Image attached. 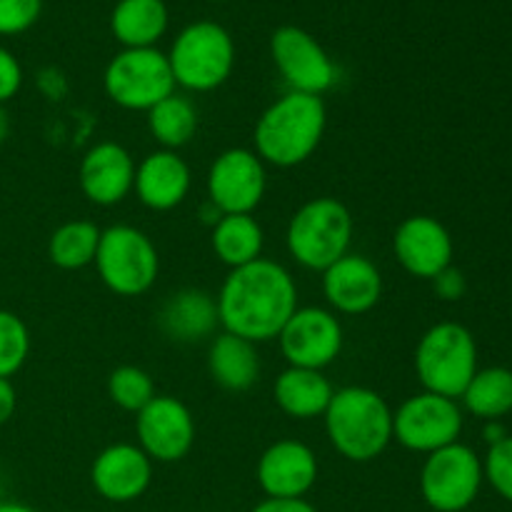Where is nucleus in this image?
I'll return each instance as SVG.
<instances>
[{
	"label": "nucleus",
	"mask_w": 512,
	"mask_h": 512,
	"mask_svg": "<svg viewBox=\"0 0 512 512\" xmlns=\"http://www.w3.org/2000/svg\"><path fill=\"white\" fill-rule=\"evenodd\" d=\"M23 80L25 75H23V65H20V60L15 58L8 48L0 45V105L10 103V100L20 93Z\"/></svg>",
	"instance_id": "nucleus-33"
},
{
	"label": "nucleus",
	"mask_w": 512,
	"mask_h": 512,
	"mask_svg": "<svg viewBox=\"0 0 512 512\" xmlns=\"http://www.w3.org/2000/svg\"><path fill=\"white\" fill-rule=\"evenodd\" d=\"M168 53L158 48H123L103 70V90L118 108L148 113L175 93Z\"/></svg>",
	"instance_id": "nucleus-8"
},
{
	"label": "nucleus",
	"mask_w": 512,
	"mask_h": 512,
	"mask_svg": "<svg viewBox=\"0 0 512 512\" xmlns=\"http://www.w3.org/2000/svg\"><path fill=\"white\" fill-rule=\"evenodd\" d=\"M193 188V173L178 150H153L135 165L133 193L155 213L180 208Z\"/></svg>",
	"instance_id": "nucleus-20"
},
{
	"label": "nucleus",
	"mask_w": 512,
	"mask_h": 512,
	"mask_svg": "<svg viewBox=\"0 0 512 512\" xmlns=\"http://www.w3.org/2000/svg\"><path fill=\"white\" fill-rule=\"evenodd\" d=\"M175 85L190 93H210L228 83L235 68L233 35L215 20H195L178 35L168 53Z\"/></svg>",
	"instance_id": "nucleus-6"
},
{
	"label": "nucleus",
	"mask_w": 512,
	"mask_h": 512,
	"mask_svg": "<svg viewBox=\"0 0 512 512\" xmlns=\"http://www.w3.org/2000/svg\"><path fill=\"white\" fill-rule=\"evenodd\" d=\"M215 303L225 333L260 345L278 338L290 315L298 310V285L285 265L258 258L230 270Z\"/></svg>",
	"instance_id": "nucleus-1"
},
{
	"label": "nucleus",
	"mask_w": 512,
	"mask_h": 512,
	"mask_svg": "<svg viewBox=\"0 0 512 512\" xmlns=\"http://www.w3.org/2000/svg\"><path fill=\"white\" fill-rule=\"evenodd\" d=\"M43 13V0H0V35H20Z\"/></svg>",
	"instance_id": "nucleus-32"
},
{
	"label": "nucleus",
	"mask_w": 512,
	"mask_h": 512,
	"mask_svg": "<svg viewBox=\"0 0 512 512\" xmlns=\"http://www.w3.org/2000/svg\"><path fill=\"white\" fill-rule=\"evenodd\" d=\"M270 58L295 93L323 95L338 80V68L328 50L298 25H283L270 35Z\"/></svg>",
	"instance_id": "nucleus-13"
},
{
	"label": "nucleus",
	"mask_w": 512,
	"mask_h": 512,
	"mask_svg": "<svg viewBox=\"0 0 512 512\" xmlns=\"http://www.w3.org/2000/svg\"><path fill=\"white\" fill-rule=\"evenodd\" d=\"M93 265L110 293L120 298H138L158 280L160 255L148 233L135 225L115 223L100 233Z\"/></svg>",
	"instance_id": "nucleus-7"
},
{
	"label": "nucleus",
	"mask_w": 512,
	"mask_h": 512,
	"mask_svg": "<svg viewBox=\"0 0 512 512\" xmlns=\"http://www.w3.org/2000/svg\"><path fill=\"white\" fill-rule=\"evenodd\" d=\"M318 458L303 440L283 438L263 450L255 478L268 498H305L318 480Z\"/></svg>",
	"instance_id": "nucleus-17"
},
{
	"label": "nucleus",
	"mask_w": 512,
	"mask_h": 512,
	"mask_svg": "<svg viewBox=\"0 0 512 512\" xmlns=\"http://www.w3.org/2000/svg\"><path fill=\"white\" fill-rule=\"evenodd\" d=\"M208 203L218 213H253L268 193V165L250 148H228L205 175Z\"/></svg>",
	"instance_id": "nucleus-11"
},
{
	"label": "nucleus",
	"mask_w": 512,
	"mask_h": 512,
	"mask_svg": "<svg viewBox=\"0 0 512 512\" xmlns=\"http://www.w3.org/2000/svg\"><path fill=\"white\" fill-rule=\"evenodd\" d=\"M148 130L153 135L155 143L163 150H180L195 138L198 133V108L185 95L173 93L165 100H160L155 108L148 113Z\"/></svg>",
	"instance_id": "nucleus-26"
},
{
	"label": "nucleus",
	"mask_w": 512,
	"mask_h": 512,
	"mask_svg": "<svg viewBox=\"0 0 512 512\" xmlns=\"http://www.w3.org/2000/svg\"><path fill=\"white\" fill-rule=\"evenodd\" d=\"M0 500H3V498H0Z\"/></svg>",
	"instance_id": "nucleus-41"
},
{
	"label": "nucleus",
	"mask_w": 512,
	"mask_h": 512,
	"mask_svg": "<svg viewBox=\"0 0 512 512\" xmlns=\"http://www.w3.org/2000/svg\"><path fill=\"white\" fill-rule=\"evenodd\" d=\"M328 128V108L323 95L288 90L260 113L255 123V153L265 165L298 168L313 158Z\"/></svg>",
	"instance_id": "nucleus-2"
},
{
	"label": "nucleus",
	"mask_w": 512,
	"mask_h": 512,
	"mask_svg": "<svg viewBox=\"0 0 512 512\" xmlns=\"http://www.w3.org/2000/svg\"><path fill=\"white\" fill-rule=\"evenodd\" d=\"M18 410V390H15L13 380L0 378V425L10 423Z\"/></svg>",
	"instance_id": "nucleus-36"
},
{
	"label": "nucleus",
	"mask_w": 512,
	"mask_h": 512,
	"mask_svg": "<svg viewBox=\"0 0 512 512\" xmlns=\"http://www.w3.org/2000/svg\"><path fill=\"white\" fill-rule=\"evenodd\" d=\"M135 183V160L125 145L103 140L88 148L78 168V185L85 200L100 208L120 205Z\"/></svg>",
	"instance_id": "nucleus-16"
},
{
	"label": "nucleus",
	"mask_w": 512,
	"mask_h": 512,
	"mask_svg": "<svg viewBox=\"0 0 512 512\" xmlns=\"http://www.w3.org/2000/svg\"><path fill=\"white\" fill-rule=\"evenodd\" d=\"M8 133H10L8 110H5V105H0V145L5 143V138H8Z\"/></svg>",
	"instance_id": "nucleus-39"
},
{
	"label": "nucleus",
	"mask_w": 512,
	"mask_h": 512,
	"mask_svg": "<svg viewBox=\"0 0 512 512\" xmlns=\"http://www.w3.org/2000/svg\"><path fill=\"white\" fill-rule=\"evenodd\" d=\"M483 475L500 498L512 503V435L490 445L483 460Z\"/></svg>",
	"instance_id": "nucleus-31"
},
{
	"label": "nucleus",
	"mask_w": 512,
	"mask_h": 512,
	"mask_svg": "<svg viewBox=\"0 0 512 512\" xmlns=\"http://www.w3.org/2000/svg\"><path fill=\"white\" fill-rule=\"evenodd\" d=\"M210 245H213L215 258L230 270L243 268L263 258L265 230L253 218V213L220 215V220L210 230Z\"/></svg>",
	"instance_id": "nucleus-25"
},
{
	"label": "nucleus",
	"mask_w": 512,
	"mask_h": 512,
	"mask_svg": "<svg viewBox=\"0 0 512 512\" xmlns=\"http://www.w3.org/2000/svg\"><path fill=\"white\" fill-rule=\"evenodd\" d=\"M465 410L480 420H503L512 413V370L485 368L473 375L460 395Z\"/></svg>",
	"instance_id": "nucleus-27"
},
{
	"label": "nucleus",
	"mask_w": 512,
	"mask_h": 512,
	"mask_svg": "<svg viewBox=\"0 0 512 512\" xmlns=\"http://www.w3.org/2000/svg\"><path fill=\"white\" fill-rule=\"evenodd\" d=\"M108 398L125 413L138 415L155 398V380L138 365H120L108 375Z\"/></svg>",
	"instance_id": "nucleus-29"
},
{
	"label": "nucleus",
	"mask_w": 512,
	"mask_h": 512,
	"mask_svg": "<svg viewBox=\"0 0 512 512\" xmlns=\"http://www.w3.org/2000/svg\"><path fill=\"white\" fill-rule=\"evenodd\" d=\"M208 373L218 388L245 393L260 378L258 345L233 333H218L208 345Z\"/></svg>",
	"instance_id": "nucleus-22"
},
{
	"label": "nucleus",
	"mask_w": 512,
	"mask_h": 512,
	"mask_svg": "<svg viewBox=\"0 0 512 512\" xmlns=\"http://www.w3.org/2000/svg\"><path fill=\"white\" fill-rule=\"evenodd\" d=\"M30 355V330L13 310L0 308V378H13Z\"/></svg>",
	"instance_id": "nucleus-30"
},
{
	"label": "nucleus",
	"mask_w": 512,
	"mask_h": 512,
	"mask_svg": "<svg viewBox=\"0 0 512 512\" xmlns=\"http://www.w3.org/2000/svg\"><path fill=\"white\" fill-rule=\"evenodd\" d=\"M0 512H38L30 505L18 503V500H0Z\"/></svg>",
	"instance_id": "nucleus-38"
},
{
	"label": "nucleus",
	"mask_w": 512,
	"mask_h": 512,
	"mask_svg": "<svg viewBox=\"0 0 512 512\" xmlns=\"http://www.w3.org/2000/svg\"><path fill=\"white\" fill-rule=\"evenodd\" d=\"M393 253L405 273L433 280L453 265V235L433 215H410L395 228Z\"/></svg>",
	"instance_id": "nucleus-15"
},
{
	"label": "nucleus",
	"mask_w": 512,
	"mask_h": 512,
	"mask_svg": "<svg viewBox=\"0 0 512 512\" xmlns=\"http://www.w3.org/2000/svg\"><path fill=\"white\" fill-rule=\"evenodd\" d=\"M100 233L90 220H68L60 228L53 230L48 240V258L55 268L60 270H83L95 263V253H98Z\"/></svg>",
	"instance_id": "nucleus-28"
},
{
	"label": "nucleus",
	"mask_w": 512,
	"mask_h": 512,
	"mask_svg": "<svg viewBox=\"0 0 512 512\" xmlns=\"http://www.w3.org/2000/svg\"><path fill=\"white\" fill-rule=\"evenodd\" d=\"M323 298L335 315H365L383 298V275L365 255L353 253L323 270Z\"/></svg>",
	"instance_id": "nucleus-18"
},
{
	"label": "nucleus",
	"mask_w": 512,
	"mask_h": 512,
	"mask_svg": "<svg viewBox=\"0 0 512 512\" xmlns=\"http://www.w3.org/2000/svg\"><path fill=\"white\" fill-rule=\"evenodd\" d=\"M168 23L165 0H118L110 13V33L123 48H155Z\"/></svg>",
	"instance_id": "nucleus-24"
},
{
	"label": "nucleus",
	"mask_w": 512,
	"mask_h": 512,
	"mask_svg": "<svg viewBox=\"0 0 512 512\" xmlns=\"http://www.w3.org/2000/svg\"><path fill=\"white\" fill-rule=\"evenodd\" d=\"M253 512H318L305 498H265Z\"/></svg>",
	"instance_id": "nucleus-35"
},
{
	"label": "nucleus",
	"mask_w": 512,
	"mask_h": 512,
	"mask_svg": "<svg viewBox=\"0 0 512 512\" xmlns=\"http://www.w3.org/2000/svg\"><path fill=\"white\" fill-rule=\"evenodd\" d=\"M483 483V460L460 440L425 455L420 468V495L435 512L468 510L480 495Z\"/></svg>",
	"instance_id": "nucleus-9"
},
{
	"label": "nucleus",
	"mask_w": 512,
	"mask_h": 512,
	"mask_svg": "<svg viewBox=\"0 0 512 512\" xmlns=\"http://www.w3.org/2000/svg\"><path fill=\"white\" fill-rule=\"evenodd\" d=\"M353 235L355 220L348 205L330 195H320L293 213L285 230V248L300 268L323 273L350 253Z\"/></svg>",
	"instance_id": "nucleus-4"
},
{
	"label": "nucleus",
	"mask_w": 512,
	"mask_h": 512,
	"mask_svg": "<svg viewBox=\"0 0 512 512\" xmlns=\"http://www.w3.org/2000/svg\"><path fill=\"white\" fill-rule=\"evenodd\" d=\"M135 435L138 448L153 463H178L193 450L198 428L183 400L175 395H155L135 415Z\"/></svg>",
	"instance_id": "nucleus-14"
},
{
	"label": "nucleus",
	"mask_w": 512,
	"mask_h": 512,
	"mask_svg": "<svg viewBox=\"0 0 512 512\" xmlns=\"http://www.w3.org/2000/svg\"><path fill=\"white\" fill-rule=\"evenodd\" d=\"M275 340L290 368L325 370L343 353L345 333L333 310L308 305L290 315Z\"/></svg>",
	"instance_id": "nucleus-12"
},
{
	"label": "nucleus",
	"mask_w": 512,
	"mask_h": 512,
	"mask_svg": "<svg viewBox=\"0 0 512 512\" xmlns=\"http://www.w3.org/2000/svg\"><path fill=\"white\" fill-rule=\"evenodd\" d=\"M333 383L325 378L323 370L310 368H285L275 378L273 398L280 413L293 420L323 418L333 400Z\"/></svg>",
	"instance_id": "nucleus-23"
},
{
	"label": "nucleus",
	"mask_w": 512,
	"mask_h": 512,
	"mask_svg": "<svg viewBox=\"0 0 512 512\" xmlns=\"http://www.w3.org/2000/svg\"><path fill=\"white\" fill-rule=\"evenodd\" d=\"M90 483L108 503H133L153 483V460L135 443H113L95 455Z\"/></svg>",
	"instance_id": "nucleus-19"
},
{
	"label": "nucleus",
	"mask_w": 512,
	"mask_h": 512,
	"mask_svg": "<svg viewBox=\"0 0 512 512\" xmlns=\"http://www.w3.org/2000/svg\"><path fill=\"white\" fill-rule=\"evenodd\" d=\"M483 438L488 440V445H495L503 438H508V430H505V425L500 420H488L483 428Z\"/></svg>",
	"instance_id": "nucleus-37"
},
{
	"label": "nucleus",
	"mask_w": 512,
	"mask_h": 512,
	"mask_svg": "<svg viewBox=\"0 0 512 512\" xmlns=\"http://www.w3.org/2000/svg\"><path fill=\"white\" fill-rule=\"evenodd\" d=\"M463 423L458 400L423 390L403 400L393 413V440L410 453L430 455L445 445L458 443Z\"/></svg>",
	"instance_id": "nucleus-10"
},
{
	"label": "nucleus",
	"mask_w": 512,
	"mask_h": 512,
	"mask_svg": "<svg viewBox=\"0 0 512 512\" xmlns=\"http://www.w3.org/2000/svg\"><path fill=\"white\" fill-rule=\"evenodd\" d=\"M413 365L423 390L458 400L478 373V345L465 325L435 323L415 345Z\"/></svg>",
	"instance_id": "nucleus-5"
},
{
	"label": "nucleus",
	"mask_w": 512,
	"mask_h": 512,
	"mask_svg": "<svg viewBox=\"0 0 512 512\" xmlns=\"http://www.w3.org/2000/svg\"><path fill=\"white\" fill-rule=\"evenodd\" d=\"M323 423L335 453L350 463H370L393 443V410L378 390L365 385L335 390Z\"/></svg>",
	"instance_id": "nucleus-3"
},
{
	"label": "nucleus",
	"mask_w": 512,
	"mask_h": 512,
	"mask_svg": "<svg viewBox=\"0 0 512 512\" xmlns=\"http://www.w3.org/2000/svg\"><path fill=\"white\" fill-rule=\"evenodd\" d=\"M213 3H225V0H213Z\"/></svg>",
	"instance_id": "nucleus-40"
},
{
	"label": "nucleus",
	"mask_w": 512,
	"mask_h": 512,
	"mask_svg": "<svg viewBox=\"0 0 512 512\" xmlns=\"http://www.w3.org/2000/svg\"><path fill=\"white\" fill-rule=\"evenodd\" d=\"M433 290L435 295H438L440 300H448V303H455V300H460L465 295V290H468V280H465V275L460 273L458 268H445L443 273L435 275L433 280Z\"/></svg>",
	"instance_id": "nucleus-34"
},
{
	"label": "nucleus",
	"mask_w": 512,
	"mask_h": 512,
	"mask_svg": "<svg viewBox=\"0 0 512 512\" xmlns=\"http://www.w3.org/2000/svg\"><path fill=\"white\" fill-rule=\"evenodd\" d=\"M158 328L168 340L180 345L203 343L220 328L215 295L203 288H183L168 295L158 310Z\"/></svg>",
	"instance_id": "nucleus-21"
}]
</instances>
